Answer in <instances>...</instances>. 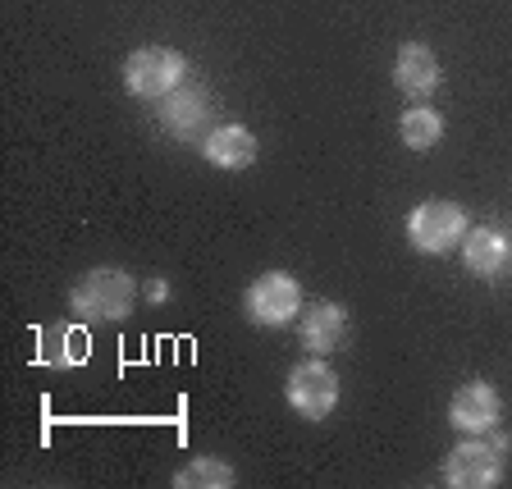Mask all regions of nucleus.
<instances>
[{
	"instance_id": "obj_1",
	"label": "nucleus",
	"mask_w": 512,
	"mask_h": 489,
	"mask_svg": "<svg viewBox=\"0 0 512 489\" xmlns=\"http://www.w3.org/2000/svg\"><path fill=\"white\" fill-rule=\"evenodd\" d=\"M133 293H138V288H133V279H128L124 270L101 266V270H87V275L78 279L69 302H74V311L83 320L106 325V320H124L128 311H133Z\"/></svg>"
},
{
	"instance_id": "obj_2",
	"label": "nucleus",
	"mask_w": 512,
	"mask_h": 489,
	"mask_svg": "<svg viewBox=\"0 0 512 489\" xmlns=\"http://www.w3.org/2000/svg\"><path fill=\"white\" fill-rule=\"evenodd\" d=\"M503 462H508V435L494 430L490 439H467L448 453L444 480L453 489H490L503 480Z\"/></svg>"
},
{
	"instance_id": "obj_3",
	"label": "nucleus",
	"mask_w": 512,
	"mask_h": 489,
	"mask_svg": "<svg viewBox=\"0 0 512 489\" xmlns=\"http://www.w3.org/2000/svg\"><path fill=\"white\" fill-rule=\"evenodd\" d=\"M183 74H188V60L179 51H170V46H142V51H133L124 60V87L133 96H142V101L170 96L183 83Z\"/></svg>"
},
{
	"instance_id": "obj_4",
	"label": "nucleus",
	"mask_w": 512,
	"mask_h": 489,
	"mask_svg": "<svg viewBox=\"0 0 512 489\" xmlns=\"http://www.w3.org/2000/svg\"><path fill=\"white\" fill-rule=\"evenodd\" d=\"M462 234H467V215H462L458 202H444V197L421 202L407 215V238H412V247H421V252H448Z\"/></svg>"
},
{
	"instance_id": "obj_5",
	"label": "nucleus",
	"mask_w": 512,
	"mask_h": 489,
	"mask_svg": "<svg viewBox=\"0 0 512 489\" xmlns=\"http://www.w3.org/2000/svg\"><path fill=\"white\" fill-rule=\"evenodd\" d=\"M298 307H302V284L288 270H266L247 288V316L261 320V325H288V320H298Z\"/></svg>"
},
{
	"instance_id": "obj_6",
	"label": "nucleus",
	"mask_w": 512,
	"mask_h": 489,
	"mask_svg": "<svg viewBox=\"0 0 512 489\" xmlns=\"http://www.w3.org/2000/svg\"><path fill=\"white\" fill-rule=\"evenodd\" d=\"M288 403L293 412L307 416V421H325L339 403V380H334L330 366L320 362H302L298 371L288 375Z\"/></svg>"
},
{
	"instance_id": "obj_7",
	"label": "nucleus",
	"mask_w": 512,
	"mask_h": 489,
	"mask_svg": "<svg viewBox=\"0 0 512 489\" xmlns=\"http://www.w3.org/2000/svg\"><path fill=\"white\" fill-rule=\"evenodd\" d=\"M448 416H453V426L467 430V435H490V430L499 426L503 403H499V394H494V384L471 380V384H462L458 394H453Z\"/></svg>"
},
{
	"instance_id": "obj_8",
	"label": "nucleus",
	"mask_w": 512,
	"mask_h": 489,
	"mask_svg": "<svg viewBox=\"0 0 512 489\" xmlns=\"http://www.w3.org/2000/svg\"><path fill=\"white\" fill-rule=\"evenodd\" d=\"M298 334L311 352H334L343 339H348V311L334 307V302H316V307L302 311Z\"/></svg>"
},
{
	"instance_id": "obj_9",
	"label": "nucleus",
	"mask_w": 512,
	"mask_h": 489,
	"mask_svg": "<svg viewBox=\"0 0 512 489\" xmlns=\"http://www.w3.org/2000/svg\"><path fill=\"white\" fill-rule=\"evenodd\" d=\"M394 83L403 87L407 96L435 92V87H439V55L430 51V46H421V42L403 46V51H398V60H394Z\"/></svg>"
},
{
	"instance_id": "obj_10",
	"label": "nucleus",
	"mask_w": 512,
	"mask_h": 489,
	"mask_svg": "<svg viewBox=\"0 0 512 489\" xmlns=\"http://www.w3.org/2000/svg\"><path fill=\"white\" fill-rule=\"evenodd\" d=\"M202 151L220 170H247L256 160V138H252V128H243V124H224L202 142Z\"/></svg>"
},
{
	"instance_id": "obj_11",
	"label": "nucleus",
	"mask_w": 512,
	"mask_h": 489,
	"mask_svg": "<svg viewBox=\"0 0 512 489\" xmlns=\"http://www.w3.org/2000/svg\"><path fill=\"white\" fill-rule=\"evenodd\" d=\"M87 357V334L78 325H46L37 334V362L55 366V371H69Z\"/></svg>"
},
{
	"instance_id": "obj_12",
	"label": "nucleus",
	"mask_w": 512,
	"mask_h": 489,
	"mask_svg": "<svg viewBox=\"0 0 512 489\" xmlns=\"http://www.w3.org/2000/svg\"><path fill=\"white\" fill-rule=\"evenodd\" d=\"M462 261H467L471 275H499L503 261H508V238L494 224H480V229L462 234Z\"/></svg>"
},
{
	"instance_id": "obj_13",
	"label": "nucleus",
	"mask_w": 512,
	"mask_h": 489,
	"mask_svg": "<svg viewBox=\"0 0 512 489\" xmlns=\"http://www.w3.org/2000/svg\"><path fill=\"white\" fill-rule=\"evenodd\" d=\"M160 101H165L160 119H165V128L179 133V138H188L192 128L206 119V87H197V83H179L170 96H160Z\"/></svg>"
},
{
	"instance_id": "obj_14",
	"label": "nucleus",
	"mask_w": 512,
	"mask_h": 489,
	"mask_svg": "<svg viewBox=\"0 0 512 489\" xmlns=\"http://www.w3.org/2000/svg\"><path fill=\"white\" fill-rule=\"evenodd\" d=\"M179 489H229L234 485V467L220 458H192L188 467L174 476Z\"/></svg>"
},
{
	"instance_id": "obj_15",
	"label": "nucleus",
	"mask_w": 512,
	"mask_h": 489,
	"mask_svg": "<svg viewBox=\"0 0 512 489\" xmlns=\"http://www.w3.org/2000/svg\"><path fill=\"white\" fill-rule=\"evenodd\" d=\"M398 133H403V142L412 151H430L439 138H444V119H439L430 106H416V110H407V115H403Z\"/></svg>"
},
{
	"instance_id": "obj_16",
	"label": "nucleus",
	"mask_w": 512,
	"mask_h": 489,
	"mask_svg": "<svg viewBox=\"0 0 512 489\" xmlns=\"http://www.w3.org/2000/svg\"><path fill=\"white\" fill-rule=\"evenodd\" d=\"M147 298L151 302H165V298H170V284H165V279H156V284L147 288Z\"/></svg>"
}]
</instances>
